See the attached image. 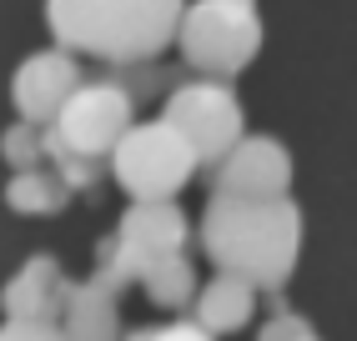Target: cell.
<instances>
[{"label": "cell", "mask_w": 357, "mask_h": 341, "mask_svg": "<svg viewBox=\"0 0 357 341\" xmlns=\"http://www.w3.org/2000/svg\"><path fill=\"white\" fill-rule=\"evenodd\" d=\"M202 246L211 266L247 276L257 291H277L302 251V211L292 196H231L211 191L202 216Z\"/></svg>", "instance_id": "1"}, {"label": "cell", "mask_w": 357, "mask_h": 341, "mask_svg": "<svg viewBox=\"0 0 357 341\" xmlns=\"http://www.w3.org/2000/svg\"><path fill=\"white\" fill-rule=\"evenodd\" d=\"M186 0H45V20L61 45L111 65L151 61L176 40Z\"/></svg>", "instance_id": "2"}, {"label": "cell", "mask_w": 357, "mask_h": 341, "mask_svg": "<svg viewBox=\"0 0 357 341\" xmlns=\"http://www.w3.org/2000/svg\"><path fill=\"white\" fill-rule=\"evenodd\" d=\"M176 45L202 76H236L261 51V10L257 0H192L181 10Z\"/></svg>", "instance_id": "3"}, {"label": "cell", "mask_w": 357, "mask_h": 341, "mask_svg": "<svg viewBox=\"0 0 357 341\" xmlns=\"http://www.w3.org/2000/svg\"><path fill=\"white\" fill-rule=\"evenodd\" d=\"M202 166L197 145L186 141L166 116L141 120L121 136V145L111 151V176L131 201H156V196H176L192 181V170Z\"/></svg>", "instance_id": "4"}, {"label": "cell", "mask_w": 357, "mask_h": 341, "mask_svg": "<svg viewBox=\"0 0 357 341\" xmlns=\"http://www.w3.org/2000/svg\"><path fill=\"white\" fill-rule=\"evenodd\" d=\"M172 126L197 145L202 166H217L236 141H242V106H236V90L222 86L217 76L206 81H186L166 95V111H161Z\"/></svg>", "instance_id": "5"}, {"label": "cell", "mask_w": 357, "mask_h": 341, "mask_svg": "<svg viewBox=\"0 0 357 341\" xmlns=\"http://www.w3.org/2000/svg\"><path fill=\"white\" fill-rule=\"evenodd\" d=\"M131 106L136 95L121 86V81H81L76 95L61 106V116L51 120V126L76 145V151L86 156H111L116 145H121V136L136 126L131 120Z\"/></svg>", "instance_id": "6"}, {"label": "cell", "mask_w": 357, "mask_h": 341, "mask_svg": "<svg viewBox=\"0 0 357 341\" xmlns=\"http://www.w3.org/2000/svg\"><path fill=\"white\" fill-rule=\"evenodd\" d=\"M81 86V65L70 45H51V51H36L15 65V81H10V101L15 111L36 120V126H51L61 116V106L76 95Z\"/></svg>", "instance_id": "7"}, {"label": "cell", "mask_w": 357, "mask_h": 341, "mask_svg": "<svg viewBox=\"0 0 357 341\" xmlns=\"http://www.w3.org/2000/svg\"><path fill=\"white\" fill-rule=\"evenodd\" d=\"M292 186V156L277 136H242L217 161V191L231 196H287Z\"/></svg>", "instance_id": "8"}, {"label": "cell", "mask_w": 357, "mask_h": 341, "mask_svg": "<svg viewBox=\"0 0 357 341\" xmlns=\"http://www.w3.org/2000/svg\"><path fill=\"white\" fill-rule=\"evenodd\" d=\"M116 231H121L131 246L156 261V256H172V251H186V216L176 211L172 196H156V201H131L126 216L116 221Z\"/></svg>", "instance_id": "9"}, {"label": "cell", "mask_w": 357, "mask_h": 341, "mask_svg": "<svg viewBox=\"0 0 357 341\" xmlns=\"http://www.w3.org/2000/svg\"><path fill=\"white\" fill-rule=\"evenodd\" d=\"M252 306H257V286L236 271H217L192 301V316L202 322L206 336H227V331H242L252 322Z\"/></svg>", "instance_id": "10"}, {"label": "cell", "mask_w": 357, "mask_h": 341, "mask_svg": "<svg viewBox=\"0 0 357 341\" xmlns=\"http://www.w3.org/2000/svg\"><path fill=\"white\" fill-rule=\"evenodd\" d=\"M61 316H66V336H116L121 331V322H116V286L101 281L96 271H91V281H66V301H61Z\"/></svg>", "instance_id": "11"}, {"label": "cell", "mask_w": 357, "mask_h": 341, "mask_svg": "<svg viewBox=\"0 0 357 341\" xmlns=\"http://www.w3.org/2000/svg\"><path fill=\"white\" fill-rule=\"evenodd\" d=\"M6 316H56L66 301V281H61V261L56 256H31L20 266V276L6 281Z\"/></svg>", "instance_id": "12"}, {"label": "cell", "mask_w": 357, "mask_h": 341, "mask_svg": "<svg viewBox=\"0 0 357 341\" xmlns=\"http://www.w3.org/2000/svg\"><path fill=\"white\" fill-rule=\"evenodd\" d=\"M141 286H146V296L166 311H192L197 301V271H192V261H186V251H172V256H156L146 266V276H141Z\"/></svg>", "instance_id": "13"}, {"label": "cell", "mask_w": 357, "mask_h": 341, "mask_svg": "<svg viewBox=\"0 0 357 341\" xmlns=\"http://www.w3.org/2000/svg\"><path fill=\"white\" fill-rule=\"evenodd\" d=\"M66 196H70V186L61 181L56 166H51V170L20 166L15 176H10V186H6V206L20 211V216H51V211L66 206Z\"/></svg>", "instance_id": "14"}, {"label": "cell", "mask_w": 357, "mask_h": 341, "mask_svg": "<svg viewBox=\"0 0 357 341\" xmlns=\"http://www.w3.org/2000/svg\"><path fill=\"white\" fill-rule=\"evenodd\" d=\"M146 266H151V261L141 256L121 231H111V236L101 241V251H96V276H101V281H111L116 291L131 286V281H141V276H146Z\"/></svg>", "instance_id": "15"}, {"label": "cell", "mask_w": 357, "mask_h": 341, "mask_svg": "<svg viewBox=\"0 0 357 341\" xmlns=\"http://www.w3.org/2000/svg\"><path fill=\"white\" fill-rule=\"evenodd\" d=\"M0 151H6V161L20 170V166H36L45 156V126H36V120L20 116L15 126H6V136H0Z\"/></svg>", "instance_id": "16"}, {"label": "cell", "mask_w": 357, "mask_h": 341, "mask_svg": "<svg viewBox=\"0 0 357 341\" xmlns=\"http://www.w3.org/2000/svg\"><path fill=\"white\" fill-rule=\"evenodd\" d=\"M0 336L6 341H26V336L45 341V336H66V326L56 322V316H6V331Z\"/></svg>", "instance_id": "17"}, {"label": "cell", "mask_w": 357, "mask_h": 341, "mask_svg": "<svg viewBox=\"0 0 357 341\" xmlns=\"http://www.w3.org/2000/svg\"><path fill=\"white\" fill-rule=\"evenodd\" d=\"M277 336H317V331L307 326L302 316H292V311H282V306H277V316H272L267 326H261V341H277Z\"/></svg>", "instance_id": "18"}]
</instances>
